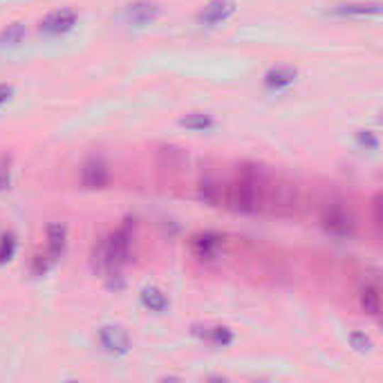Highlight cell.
I'll use <instances>...</instances> for the list:
<instances>
[{
  "label": "cell",
  "instance_id": "6da1fadb",
  "mask_svg": "<svg viewBox=\"0 0 383 383\" xmlns=\"http://www.w3.org/2000/svg\"><path fill=\"white\" fill-rule=\"evenodd\" d=\"M272 177L262 166L243 164L231 182H226V206L238 213H262L269 211Z\"/></svg>",
  "mask_w": 383,
  "mask_h": 383
},
{
  "label": "cell",
  "instance_id": "7a4b0ae2",
  "mask_svg": "<svg viewBox=\"0 0 383 383\" xmlns=\"http://www.w3.org/2000/svg\"><path fill=\"white\" fill-rule=\"evenodd\" d=\"M133 245V226L131 222L121 224L117 231H112L99 249H94V267L104 269L108 274H119V269L131 258Z\"/></svg>",
  "mask_w": 383,
  "mask_h": 383
},
{
  "label": "cell",
  "instance_id": "3957f363",
  "mask_svg": "<svg viewBox=\"0 0 383 383\" xmlns=\"http://www.w3.org/2000/svg\"><path fill=\"white\" fill-rule=\"evenodd\" d=\"M321 224L325 231L332 235H338V238H350L354 233V226H357L350 209L343 202H336V200L323 206Z\"/></svg>",
  "mask_w": 383,
  "mask_h": 383
},
{
  "label": "cell",
  "instance_id": "277c9868",
  "mask_svg": "<svg viewBox=\"0 0 383 383\" xmlns=\"http://www.w3.org/2000/svg\"><path fill=\"white\" fill-rule=\"evenodd\" d=\"M99 343H101L106 352L115 354V357L131 352V336H128V332L119 328V325H104V328L99 330Z\"/></svg>",
  "mask_w": 383,
  "mask_h": 383
},
{
  "label": "cell",
  "instance_id": "5b68a950",
  "mask_svg": "<svg viewBox=\"0 0 383 383\" xmlns=\"http://www.w3.org/2000/svg\"><path fill=\"white\" fill-rule=\"evenodd\" d=\"M224 249V238L218 233H197L191 238V251L200 260H213L218 258Z\"/></svg>",
  "mask_w": 383,
  "mask_h": 383
},
{
  "label": "cell",
  "instance_id": "8992f818",
  "mask_svg": "<svg viewBox=\"0 0 383 383\" xmlns=\"http://www.w3.org/2000/svg\"><path fill=\"white\" fill-rule=\"evenodd\" d=\"M77 25V13L72 9H56L52 13H48L40 23V30L50 34V36H59L70 32Z\"/></svg>",
  "mask_w": 383,
  "mask_h": 383
},
{
  "label": "cell",
  "instance_id": "52a82bcc",
  "mask_svg": "<svg viewBox=\"0 0 383 383\" xmlns=\"http://www.w3.org/2000/svg\"><path fill=\"white\" fill-rule=\"evenodd\" d=\"M233 9H235V5L231 3V0H211V3H206L202 7V11L197 13V21L206 27H216V25H220L229 18L233 13Z\"/></svg>",
  "mask_w": 383,
  "mask_h": 383
},
{
  "label": "cell",
  "instance_id": "ba28073f",
  "mask_svg": "<svg viewBox=\"0 0 383 383\" xmlns=\"http://www.w3.org/2000/svg\"><path fill=\"white\" fill-rule=\"evenodd\" d=\"M110 175H108V166L101 160H88L81 168V184L85 189H104L108 184Z\"/></svg>",
  "mask_w": 383,
  "mask_h": 383
},
{
  "label": "cell",
  "instance_id": "9c48e42d",
  "mask_svg": "<svg viewBox=\"0 0 383 383\" xmlns=\"http://www.w3.org/2000/svg\"><path fill=\"white\" fill-rule=\"evenodd\" d=\"M126 13H128V21L133 25L144 27L160 16V5L152 3V0H135V3L128 5Z\"/></svg>",
  "mask_w": 383,
  "mask_h": 383
},
{
  "label": "cell",
  "instance_id": "30bf717a",
  "mask_svg": "<svg viewBox=\"0 0 383 383\" xmlns=\"http://www.w3.org/2000/svg\"><path fill=\"white\" fill-rule=\"evenodd\" d=\"M200 197L211 206H226V182L220 177H202L200 182Z\"/></svg>",
  "mask_w": 383,
  "mask_h": 383
},
{
  "label": "cell",
  "instance_id": "8fae6325",
  "mask_svg": "<svg viewBox=\"0 0 383 383\" xmlns=\"http://www.w3.org/2000/svg\"><path fill=\"white\" fill-rule=\"evenodd\" d=\"M338 16H377L381 3H343L332 9Z\"/></svg>",
  "mask_w": 383,
  "mask_h": 383
},
{
  "label": "cell",
  "instance_id": "7c38bea8",
  "mask_svg": "<svg viewBox=\"0 0 383 383\" xmlns=\"http://www.w3.org/2000/svg\"><path fill=\"white\" fill-rule=\"evenodd\" d=\"M67 245V231L63 224H50L48 226V255L54 260L56 255H61Z\"/></svg>",
  "mask_w": 383,
  "mask_h": 383
},
{
  "label": "cell",
  "instance_id": "4fadbf2b",
  "mask_svg": "<svg viewBox=\"0 0 383 383\" xmlns=\"http://www.w3.org/2000/svg\"><path fill=\"white\" fill-rule=\"evenodd\" d=\"M296 79V70L292 67H276L272 70V72H267L265 77V85L272 90H280V88H287V85H292Z\"/></svg>",
  "mask_w": 383,
  "mask_h": 383
},
{
  "label": "cell",
  "instance_id": "5bb4252c",
  "mask_svg": "<svg viewBox=\"0 0 383 383\" xmlns=\"http://www.w3.org/2000/svg\"><path fill=\"white\" fill-rule=\"evenodd\" d=\"M141 303L150 311H166L168 309V296L157 287H146L141 292Z\"/></svg>",
  "mask_w": 383,
  "mask_h": 383
},
{
  "label": "cell",
  "instance_id": "9a60e30c",
  "mask_svg": "<svg viewBox=\"0 0 383 383\" xmlns=\"http://www.w3.org/2000/svg\"><path fill=\"white\" fill-rule=\"evenodd\" d=\"M361 307L365 314L370 316H379L381 314V294L377 285H370L361 292Z\"/></svg>",
  "mask_w": 383,
  "mask_h": 383
},
{
  "label": "cell",
  "instance_id": "2e32d148",
  "mask_svg": "<svg viewBox=\"0 0 383 383\" xmlns=\"http://www.w3.org/2000/svg\"><path fill=\"white\" fill-rule=\"evenodd\" d=\"M179 123L184 128H189V131H195V133H204V131H209V128H213V119L209 115H204V112H191V115L182 117Z\"/></svg>",
  "mask_w": 383,
  "mask_h": 383
},
{
  "label": "cell",
  "instance_id": "e0dca14e",
  "mask_svg": "<svg viewBox=\"0 0 383 383\" xmlns=\"http://www.w3.org/2000/svg\"><path fill=\"white\" fill-rule=\"evenodd\" d=\"M23 38H25V25L11 23V25H7V30H3V34H0V45L16 48L18 43H23Z\"/></svg>",
  "mask_w": 383,
  "mask_h": 383
},
{
  "label": "cell",
  "instance_id": "ac0fdd59",
  "mask_svg": "<svg viewBox=\"0 0 383 383\" xmlns=\"http://www.w3.org/2000/svg\"><path fill=\"white\" fill-rule=\"evenodd\" d=\"M202 336L216 345H229L233 343V332L229 328H204Z\"/></svg>",
  "mask_w": 383,
  "mask_h": 383
},
{
  "label": "cell",
  "instance_id": "d6986e66",
  "mask_svg": "<svg viewBox=\"0 0 383 383\" xmlns=\"http://www.w3.org/2000/svg\"><path fill=\"white\" fill-rule=\"evenodd\" d=\"M13 251H16V238L13 233H5L0 238V265H5L13 258Z\"/></svg>",
  "mask_w": 383,
  "mask_h": 383
},
{
  "label": "cell",
  "instance_id": "ffe728a7",
  "mask_svg": "<svg viewBox=\"0 0 383 383\" xmlns=\"http://www.w3.org/2000/svg\"><path fill=\"white\" fill-rule=\"evenodd\" d=\"M350 343L357 352H370L372 350V338L367 334H363V332H352L350 334Z\"/></svg>",
  "mask_w": 383,
  "mask_h": 383
},
{
  "label": "cell",
  "instance_id": "44dd1931",
  "mask_svg": "<svg viewBox=\"0 0 383 383\" xmlns=\"http://www.w3.org/2000/svg\"><path fill=\"white\" fill-rule=\"evenodd\" d=\"M11 179V157L9 155H0V191L9 187Z\"/></svg>",
  "mask_w": 383,
  "mask_h": 383
},
{
  "label": "cell",
  "instance_id": "7402d4cb",
  "mask_svg": "<svg viewBox=\"0 0 383 383\" xmlns=\"http://www.w3.org/2000/svg\"><path fill=\"white\" fill-rule=\"evenodd\" d=\"M383 202V197H381V193H377L374 195V200H372V218H374V226L377 229H381V222H383V216H381V204Z\"/></svg>",
  "mask_w": 383,
  "mask_h": 383
},
{
  "label": "cell",
  "instance_id": "603a6c76",
  "mask_svg": "<svg viewBox=\"0 0 383 383\" xmlns=\"http://www.w3.org/2000/svg\"><path fill=\"white\" fill-rule=\"evenodd\" d=\"M359 141H361L365 148H377V146H379L377 135H374L372 131H363V133L359 135Z\"/></svg>",
  "mask_w": 383,
  "mask_h": 383
},
{
  "label": "cell",
  "instance_id": "cb8c5ba5",
  "mask_svg": "<svg viewBox=\"0 0 383 383\" xmlns=\"http://www.w3.org/2000/svg\"><path fill=\"white\" fill-rule=\"evenodd\" d=\"M48 267H50V260H48V258H43V255H36V258H34V269H32V272H34L36 276H43V274L48 272Z\"/></svg>",
  "mask_w": 383,
  "mask_h": 383
},
{
  "label": "cell",
  "instance_id": "d4e9b609",
  "mask_svg": "<svg viewBox=\"0 0 383 383\" xmlns=\"http://www.w3.org/2000/svg\"><path fill=\"white\" fill-rule=\"evenodd\" d=\"M13 94V88L11 85H7V83H0V106L3 104H7V99Z\"/></svg>",
  "mask_w": 383,
  "mask_h": 383
}]
</instances>
